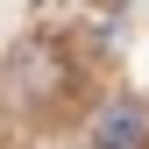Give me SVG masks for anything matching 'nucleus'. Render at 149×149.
I'll return each mask as SVG.
<instances>
[{"label":"nucleus","mask_w":149,"mask_h":149,"mask_svg":"<svg viewBox=\"0 0 149 149\" xmlns=\"http://www.w3.org/2000/svg\"><path fill=\"white\" fill-rule=\"evenodd\" d=\"M92 142H100V149H135V142H142V107H135V100H121L114 114L92 128Z\"/></svg>","instance_id":"obj_1"}]
</instances>
